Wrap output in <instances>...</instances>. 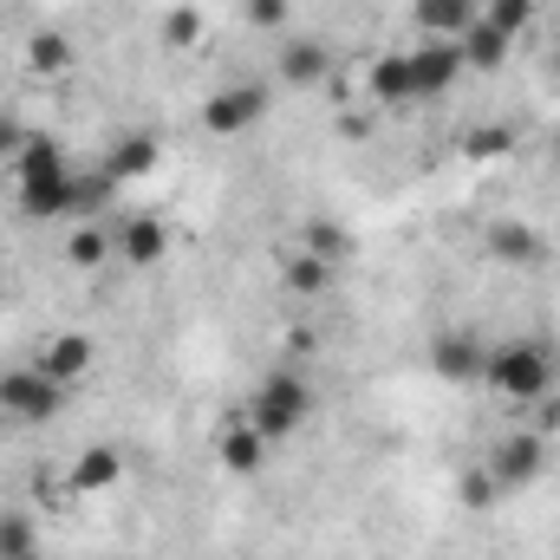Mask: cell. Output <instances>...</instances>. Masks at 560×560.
Here are the masks:
<instances>
[{
  "mask_svg": "<svg viewBox=\"0 0 560 560\" xmlns=\"http://www.w3.org/2000/svg\"><path fill=\"white\" fill-rule=\"evenodd\" d=\"M13 196L33 222H72L79 215V176L52 138H26L13 156Z\"/></svg>",
  "mask_w": 560,
  "mask_h": 560,
  "instance_id": "obj_1",
  "label": "cell"
},
{
  "mask_svg": "<svg viewBox=\"0 0 560 560\" xmlns=\"http://www.w3.org/2000/svg\"><path fill=\"white\" fill-rule=\"evenodd\" d=\"M482 385H495L509 405H541V398L560 385V359L541 346V339H502V346H489Z\"/></svg>",
  "mask_w": 560,
  "mask_h": 560,
  "instance_id": "obj_2",
  "label": "cell"
},
{
  "mask_svg": "<svg viewBox=\"0 0 560 560\" xmlns=\"http://www.w3.org/2000/svg\"><path fill=\"white\" fill-rule=\"evenodd\" d=\"M242 418L255 423L268 443H287V436H300V423L313 418V392H306V378H293V372H268V378L255 385V398H248Z\"/></svg>",
  "mask_w": 560,
  "mask_h": 560,
  "instance_id": "obj_3",
  "label": "cell"
},
{
  "mask_svg": "<svg viewBox=\"0 0 560 560\" xmlns=\"http://www.w3.org/2000/svg\"><path fill=\"white\" fill-rule=\"evenodd\" d=\"M59 405H66V385H52L39 365L0 378V411H7L13 423H52L59 418Z\"/></svg>",
  "mask_w": 560,
  "mask_h": 560,
  "instance_id": "obj_4",
  "label": "cell"
},
{
  "mask_svg": "<svg viewBox=\"0 0 560 560\" xmlns=\"http://www.w3.org/2000/svg\"><path fill=\"white\" fill-rule=\"evenodd\" d=\"M268 118V85H222V92H209V105H202V131L209 138H242V131H255Z\"/></svg>",
  "mask_w": 560,
  "mask_h": 560,
  "instance_id": "obj_5",
  "label": "cell"
},
{
  "mask_svg": "<svg viewBox=\"0 0 560 560\" xmlns=\"http://www.w3.org/2000/svg\"><path fill=\"white\" fill-rule=\"evenodd\" d=\"M482 365H489V339L469 332V326H450L430 339V372L443 385H482Z\"/></svg>",
  "mask_w": 560,
  "mask_h": 560,
  "instance_id": "obj_6",
  "label": "cell"
},
{
  "mask_svg": "<svg viewBox=\"0 0 560 560\" xmlns=\"http://www.w3.org/2000/svg\"><path fill=\"white\" fill-rule=\"evenodd\" d=\"M489 476H495V489L509 495V489H528L541 469H548V436L541 430H515V436H502L495 450H489V463H482Z\"/></svg>",
  "mask_w": 560,
  "mask_h": 560,
  "instance_id": "obj_7",
  "label": "cell"
},
{
  "mask_svg": "<svg viewBox=\"0 0 560 560\" xmlns=\"http://www.w3.org/2000/svg\"><path fill=\"white\" fill-rule=\"evenodd\" d=\"M405 59H411V98H443V92H456V79L469 72L456 39H423L418 52H405Z\"/></svg>",
  "mask_w": 560,
  "mask_h": 560,
  "instance_id": "obj_8",
  "label": "cell"
},
{
  "mask_svg": "<svg viewBox=\"0 0 560 560\" xmlns=\"http://www.w3.org/2000/svg\"><path fill=\"white\" fill-rule=\"evenodd\" d=\"M489 261H502V268H535L541 255H548V235L535 229V222H515V215H502V222H489Z\"/></svg>",
  "mask_w": 560,
  "mask_h": 560,
  "instance_id": "obj_9",
  "label": "cell"
},
{
  "mask_svg": "<svg viewBox=\"0 0 560 560\" xmlns=\"http://www.w3.org/2000/svg\"><path fill=\"white\" fill-rule=\"evenodd\" d=\"M118 482H125V450H112V443L79 450L72 469H66V489H72V495H105V489H118Z\"/></svg>",
  "mask_w": 560,
  "mask_h": 560,
  "instance_id": "obj_10",
  "label": "cell"
},
{
  "mask_svg": "<svg viewBox=\"0 0 560 560\" xmlns=\"http://www.w3.org/2000/svg\"><path fill=\"white\" fill-rule=\"evenodd\" d=\"M275 72H280V85H293V92H313V85H326V72H332V52H326L319 39H280Z\"/></svg>",
  "mask_w": 560,
  "mask_h": 560,
  "instance_id": "obj_11",
  "label": "cell"
},
{
  "mask_svg": "<svg viewBox=\"0 0 560 560\" xmlns=\"http://www.w3.org/2000/svg\"><path fill=\"white\" fill-rule=\"evenodd\" d=\"M215 463H222L229 476H255V469L268 463V436H261L248 418H229L222 430H215Z\"/></svg>",
  "mask_w": 560,
  "mask_h": 560,
  "instance_id": "obj_12",
  "label": "cell"
},
{
  "mask_svg": "<svg viewBox=\"0 0 560 560\" xmlns=\"http://www.w3.org/2000/svg\"><path fill=\"white\" fill-rule=\"evenodd\" d=\"M112 255H118L125 268H156V261L170 255V229H163L156 215H131V222L112 235Z\"/></svg>",
  "mask_w": 560,
  "mask_h": 560,
  "instance_id": "obj_13",
  "label": "cell"
},
{
  "mask_svg": "<svg viewBox=\"0 0 560 560\" xmlns=\"http://www.w3.org/2000/svg\"><path fill=\"white\" fill-rule=\"evenodd\" d=\"M411 20L423 26V39H463L482 20V0H411Z\"/></svg>",
  "mask_w": 560,
  "mask_h": 560,
  "instance_id": "obj_14",
  "label": "cell"
},
{
  "mask_svg": "<svg viewBox=\"0 0 560 560\" xmlns=\"http://www.w3.org/2000/svg\"><path fill=\"white\" fill-rule=\"evenodd\" d=\"M92 359H98V352H92V339H85V332H59V339L46 346L39 372H46L52 385H66V392H72V385H79V378L92 372Z\"/></svg>",
  "mask_w": 560,
  "mask_h": 560,
  "instance_id": "obj_15",
  "label": "cell"
},
{
  "mask_svg": "<svg viewBox=\"0 0 560 560\" xmlns=\"http://www.w3.org/2000/svg\"><path fill=\"white\" fill-rule=\"evenodd\" d=\"M156 156H163V143L138 131V138L112 143V156H105V170H98V176H105L112 189H118V183H138V176H150V170H156Z\"/></svg>",
  "mask_w": 560,
  "mask_h": 560,
  "instance_id": "obj_16",
  "label": "cell"
},
{
  "mask_svg": "<svg viewBox=\"0 0 560 560\" xmlns=\"http://www.w3.org/2000/svg\"><path fill=\"white\" fill-rule=\"evenodd\" d=\"M72 66H79V46H72L66 33H52V26H46V33H33V39H26V72H39V79H66Z\"/></svg>",
  "mask_w": 560,
  "mask_h": 560,
  "instance_id": "obj_17",
  "label": "cell"
},
{
  "mask_svg": "<svg viewBox=\"0 0 560 560\" xmlns=\"http://www.w3.org/2000/svg\"><path fill=\"white\" fill-rule=\"evenodd\" d=\"M456 46H463V66H469V72H495V66L509 59V46H515V39H509V33H495L489 20H476Z\"/></svg>",
  "mask_w": 560,
  "mask_h": 560,
  "instance_id": "obj_18",
  "label": "cell"
},
{
  "mask_svg": "<svg viewBox=\"0 0 560 560\" xmlns=\"http://www.w3.org/2000/svg\"><path fill=\"white\" fill-rule=\"evenodd\" d=\"M365 92H372L378 105H405V98H411V59H405V52H385V59H372V72H365Z\"/></svg>",
  "mask_w": 560,
  "mask_h": 560,
  "instance_id": "obj_19",
  "label": "cell"
},
{
  "mask_svg": "<svg viewBox=\"0 0 560 560\" xmlns=\"http://www.w3.org/2000/svg\"><path fill=\"white\" fill-rule=\"evenodd\" d=\"M280 287H287V293H300V300H313V293H326V287H332V261H319V255H306V248H300V255H287V261H280Z\"/></svg>",
  "mask_w": 560,
  "mask_h": 560,
  "instance_id": "obj_20",
  "label": "cell"
},
{
  "mask_svg": "<svg viewBox=\"0 0 560 560\" xmlns=\"http://www.w3.org/2000/svg\"><path fill=\"white\" fill-rule=\"evenodd\" d=\"M509 150H515V131H509V125H482V131L463 138V156H469V163H502Z\"/></svg>",
  "mask_w": 560,
  "mask_h": 560,
  "instance_id": "obj_21",
  "label": "cell"
},
{
  "mask_svg": "<svg viewBox=\"0 0 560 560\" xmlns=\"http://www.w3.org/2000/svg\"><path fill=\"white\" fill-rule=\"evenodd\" d=\"M346 248H352V235H346V229H332L326 215H313V222H306V255H319V261H332V268H339V261H346Z\"/></svg>",
  "mask_w": 560,
  "mask_h": 560,
  "instance_id": "obj_22",
  "label": "cell"
},
{
  "mask_svg": "<svg viewBox=\"0 0 560 560\" xmlns=\"http://www.w3.org/2000/svg\"><path fill=\"white\" fill-rule=\"evenodd\" d=\"M105 255H112V235H105V229H85V222H79V229L66 235V261H72V268H98Z\"/></svg>",
  "mask_w": 560,
  "mask_h": 560,
  "instance_id": "obj_23",
  "label": "cell"
},
{
  "mask_svg": "<svg viewBox=\"0 0 560 560\" xmlns=\"http://www.w3.org/2000/svg\"><path fill=\"white\" fill-rule=\"evenodd\" d=\"M482 20H489L495 33L522 39V33H528V20H535V0H482Z\"/></svg>",
  "mask_w": 560,
  "mask_h": 560,
  "instance_id": "obj_24",
  "label": "cell"
},
{
  "mask_svg": "<svg viewBox=\"0 0 560 560\" xmlns=\"http://www.w3.org/2000/svg\"><path fill=\"white\" fill-rule=\"evenodd\" d=\"M456 495H463V509H489L502 489H495V476L476 463V469H463V476H456Z\"/></svg>",
  "mask_w": 560,
  "mask_h": 560,
  "instance_id": "obj_25",
  "label": "cell"
},
{
  "mask_svg": "<svg viewBox=\"0 0 560 560\" xmlns=\"http://www.w3.org/2000/svg\"><path fill=\"white\" fill-rule=\"evenodd\" d=\"M196 39H202V13H196V7H176V13L163 20V46L183 52V46H196Z\"/></svg>",
  "mask_w": 560,
  "mask_h": 560,
  "instance_id": "obj_26",
  "label": "cell"
},
{
  "mask_svg": "<svg viewBox=\"0 0 560 560\" xmlns=\"http://www.w3.org/2000/svg\"><path fill=\"white\" fill-rule=\"evenodd\" d=\"M33 555V522L26 515H0V560Z\"/></svg>",
  "mask_w": 560,
  "mask_h": 560,
  "instance_id": "obj_27",
  "label": "cell"
},
{
  "mask_svg": "<svg viewBox=\"0 0 560 560\" xmlns=\"http://www.w3.org/2000/svg\"><path fill=\"white\" fill-rule=\"evenodd\" d=\"M242 13H248V26H255V33H280V26H287V13H293V0H248Z\"/></svg>",
  "mask_w": 560,
  "mask_h": 560,
  "instance_id": "obj_28",
  "label": "cell"
},
{
  "mask_svg": "<svg viewBox=\"0 0 560 560\" xmlns=\"http://www.w3.org/2000/svg\"><path fill=\"white\" fill-rule=\"evenodd\" d=\"M20 143H26V131H20V125H13V118L0 112V156L13 163V156H20Z\"/></svg>",
  "mask_w": 560,
  "mask_h": 560,
  "instance_id": "obj_29",
  "label": "cell"
},
{
  "mask_svg": "<svg viewBox=\"0 0 560 560\" xmlns=\"http://www.w3.org/2000/svg\"><path fill=\"white\" fill-rule=\"evenodd\" d=\"M555 242H560V222H555Z\"/></svg>",
  "mask_w": 560,
  "mask_h": 560,
  "instance_id": "obj_30",
  "label": "cell"
},
{
  "mask_svg": "<svg viewBox=\"0 0 560 560\" xmlns=\"http://www.w3.org/2000/svg\"><path fill=\"white\" fill-rule=\"evenodd\" d=\"M20 560H39V555H20Z\"/></svg>",
  "mask_w": 560,
  "mask_h": 560,
  "instance_id": "obj_31",
  "label": "cell"
}]
</instances>
